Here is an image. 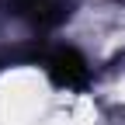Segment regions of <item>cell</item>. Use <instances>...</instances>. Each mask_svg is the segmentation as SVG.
<instances>
[{"mask_svg":"<svg viewBox=\"0 0 125 125\" xmlns=\"http://www.w3.org/2000/svg\"><path fill=\"white\" fill-rule=\"evenodd\" d=\"M7 7H10L14 18L28 21L31 28L52 31V28H59L62 21L70 18L73 0H7Z\"/></svg>","mask_w":125,"mask_h":125,"instance_id":"cell-1","label":"cell"},{"mask_svg":"<svg viewBox=\"0 0 125 125\" xmlns=\"http://www.w3.org/2000/svg\"><path fill=\"white\" fill-rule=\"evenodd\" d=\"M42 66L49 70V76L59 87H87V80H90V70H87L83 56L76 49H52V52H45Z\"/></svg>","mask_w":125,"mask_h":125,"instance_id":"cell-2","label":"cell"}]
</instances>
